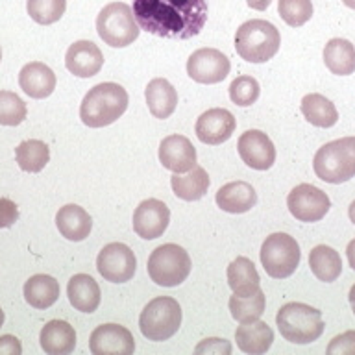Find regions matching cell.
<instances>
[{"mask_svg":"<svg viewBox=\"0 0 355 355\" xmlns=\"http://www.w3.org/2000/svg\"><path fill=\"white\" fill-rule=\"evenodd\" d=\"M209 176L205 172L204 166L194 165L193 168L185 174H172L171 185L172 191L178 198L185 200V202H196V200L204 198V194L209 189Z\"/></svg>","mask_w":355,"mask_h":355,"instance_id":"obj_26","label":"cell"},{"mask_svg":"<svg viewBox=\"0 0 355 355\" xmlns=\"http://www.w3.org/2000/svg\"><path fill=\"white\" fill-rule=\"evenodd\" d=\"M279 44V30L263 19L243 22L235 33V50L248 63H266L277 54Z\"/></svg>","mask_w":355,"mask_h":355,"instance_id":"obj_3","label":"cell"},{"mask_svg":"<svg viewBox=\"0 0 355 355\" xmlns=\"http://www.w3.org/2000/svg\"><path fill=\"white\" fill-rule=\"evenodd\" d=\"M239 155L254 171H268L276 161V146L261 130H248L239 137Z\"/></svg>","mask_w":355,"mask_h":355,"instance_id":"obj_15","label":"cell"},{"mask_svg":"<svg viewBox=\"0 0 355 355\" xmlns=\"http://www.w3.org/2000/svg\"><path fill=\"white\" fill-rule=\"evenodd\" d=\"M313 168L322 182L333 185L355 178V137H343L324 144L315 154Z\"/></svg>","mask_w":355,"mask_h":355,"instance_id":"obj_5","label":"cell"},{"mask_svg":"<svg viewBox=\"0 0 355 355\" xmlns=\"http://www.w3.org/2000/svg\"><path fill=\"white\" fill-rule=\"evenodd\" d=\"M235 128H237V121L232 115V111L224 107H213L198 116L194 132L204 144L216 146V144L226 143L235 132Z\"/></svg>","mask_w":355,"mask_h":355,"instance_id":"obj_16","label":"cell"},{"mask_svg":"<svg viewBox=\"0 0 355 355\" xmlns=\"http://www.w3.org/2000/svg\"><path fill=\"white\" fill-rule=\"evenodd\" d=\"M28 115L26 104L19 94L11 91H0V124L2 126H19Z\"/></svg>","mask_w":355,"mask_h":355,"instance_id":"obj_35","label":"cell"},{"mask_svg":"<svg viewBox=\"0 0 355 355\" xmlns=\"http://www.w3.org/2000/svg\"><path fill=\"white\" fill-rule=\"evenodd\" d=\"M348 215H349V220H352L355 224V200H354V202H352V204H349Z\"/></svg>","mask_w":355,"mask_h":355,"instance_id":"obj_45","label":"cell"},{"mask_svg":"<svg viewBox=\"0 0 355 355\" xmlns=\"http://www.w3.org/2000/svg\"><path fill=\"white\" fill-rule=\"evenodd\" d=\"M277 329L285 340L293 344H309L324 333L322 313L300 302L285 304L276 315Z\"/></svg>","mask_w":355,"mask_h":355,"instance_id":"obj_4","label":"cell"},{"mask_svg":"<svg viewBox=\"0 0 355 355\" xmlns=\"http://www.w3.org/2000/svg\"><path fill=\"white\" fill-rule=\"evenodd\" d=\"M60 282L46 274H35L24 283V300L35 309H49L60 298Z\"/></svg>","mask_w":355,"mask_h":355,"instance_id":"obj_27","label":"cell"},{"mask_svg":"<svg viewBox=\"0 0 355 355\" xmlns=\"http://www.w3.org/2000/svg\"><path fill=\"white\" fill-rule=\"evenodd\" d=\"M22 344L13 335H2L0 337V355H21Z\"/></svg>","mask_w":355,"mask_h":355,"instance_id":"obj_41","label":"cell"},{"mask_svg":"<svg viewBox=\"0 0 355 355\" xmlns=\"http://www.w3.org/2000/svg\"><path fill=\"white\" fill-rule=\"evenodd\" d=\"M324 63L333 74L349 76L355 72V46L348 39H329L324 49Z\"/></svg>","mask_w":355,"mask_h":355,"instance_id":"obj_29","label":"cell"},{"mask_svg":"<svg viewBox=\"0 0 355 355\" xmlns=\"http://www.w3.org/2000/svg\"><path fill=\"white\" fill-rule=\"evenodd\" d=\"M348 300H349V305H352V311L355 313V285H352V288H349Z\"/></svg>","mask_w":355,"mask_h":355,"instance_id":"obj_44","label":"cell"},{"mask_svg":"<svg viewBox=\"0 0 355 355\" xmlns=\"http://www.w3.org/2000/svg\"><path fill=\"white\" fill-rule=\"evenodd\" d=\"M309 266L315 277L326 283L335 282L343 272L340 255H338L337 250H333L331 246H326V244H318L311 250Z\"/></svg>","mask_w":355,"mask_h":355,"instance_id":"obj_31","label":"cell"},{"mask_svg":"<svg viewBox=\"0 0 355 355\" xmlns=\"http://www.w3.org/2000/svg\"><path fill=\"white\" fill-rule=\"evenodd\" d=\"M89 349L93 355H132L135 352V338L128 327L102 324L91 333Z\"/></svg>","mask_w":355,"mask_h":355,"instance_id":"obj_14","label":"cell"},{"mask_svg":"<svg viewBox=\"0 0 355 355\" xmlns=\"http://www.w3.org/2000/svg\"><path fill=\"white\" fill-rule=\"evenodd\" d=\"M235 340L241 352L248 355H263L274 343V331L266 322H244L235 331Z\"/></svg>","mask_w":355,"mask_h":355,"instance_id":"obj_23","label":"cell"},{"mask_svg":"<svg viewBox=\"0 0 355 355\" xmlns=\"http://www.w3.org/2000/svg\"><path fill=\"white\" fill-rule=\"evenodd\" d=\"M287 207L300 222H318L331 207L329 196L311 183H300L288 193Z\"/></svg>","mask_w":355,"mask_h":355,"instance_id":"obj_11","label":"cell"},{"mask_svg":"<svg viewBox=\"0 0 355 355\" xmlns=\"http://www.w3.org/2000/svg\"><path fill=\"white\" fill-rule=\"evenodd\" d=\"M261 277L257 268L248 257H237L227 265V285L233 294H254L261 288Z\"/></svg>","mask_w":355,"mask_h":355,"instance_id":"obj_28","label":"cell"},{"mask_svg":"<svg viewBox=\"0 0 355 355\" xmlns=\"http://www.w3.org/2000/svg\"><path fill=\"white\" fill-rule=\"evenodd\" d=\"M0 60H2V50H0Z\"/></svg>","mask_w":355,"mask_h":355,"instance_id":"obj_48","label":"cell"},{"mask_svg":"<svg viewBox=\"0 0 355 355\" xmlns=\"http://www.w3.org/2000/svg\"><path fill=\"white\" fill-rule=\"evenodd\" d=\"M261 94L259 82L254 76H239L230 85V98L235 105L246 107L257 102Z\"/></svg>","mask_w":355,"mask_h":355,"instance_id":"obj_37","label":"cell"},{"mask_svg":"<svg viewBox=\"0 0 355 355\" xmlns=\"http://www.w3.org/2000/svg\"><path fill=\"white\" fill-rule=\"evenodd\" d=\"M4 318H6V316H4V311L0 309V327H2V324H4Z\"/></svg>","mask_w":355,"mask_h":355,"instance_id":"obj_47","label":"cell"},{"mask_svg":"<svg viewBox=\"0 0 355 355\" xmlns=\"http://www.w3.org/2000/svg\"><path fill=\"white\" fill-rule=\"evenodd\" d=\"M130 96L119 83L105 82L89 89L80 104V119L89 128H104L119 121L128 110Z\"/></svg>","mask_w":355,"mask_h":355,"instance_id":"obj_2","label":"cell"},{"mask_svg":"<svg viewBox=\"0 0 355 355\" xmlns=\"http://www.w3.org/2000/svg\"><path fill=\"white\" fill-rule=\"evenodd\" d=\"M96 32L105 44L124 49L139 37V28L133 10L124 2H111L96 17Z\"/></svg>","mask_w":355,"mask_h":355,"instance_id":"obj_8","label":"cell"},{"mask_svg":"<svg viewBox=\"0 0 355 355\" xmlns=\"http://www.w3.org/2000/svg\"><path fill=\"white\" fill-rule=\"evenodd\" d=\"M39 343H41L44 354L69 355L76 348V331L69 322L50 320L41 329Z\"/></svg>","mask_w":355,"mask_h":355,"instance_id":"obj_20","label":"cell"},{"mask_svg":"<svg viewBox=\"0 0 355 355\" xmlns=\"http://www.w3.org/2000/svg\"><path fill=\"white\" fill-rule=\"evenodd\" d=\"M15 161L21 171L37 174L50 161V148L39 139H28L15 148Z\"/></svg>","mask_w":355,"mask_h":355,"instance_id":"obj_32","label":"cell"},{"mask_svg":"<svg viewBox=\"0 0 355 355\" xmlns=\"http://www.w3.org/2000/svg\"><path fill=\"white\" fill-rule=\"evenodd\" d=\"M65 67L78 78L96 76L104 67V54L93 41H76L67 50Z\"/></svg>","mask_w":355,"mask_h":355,"instance_id":"obj_17","label":"cell"},{"mask_svg":"<svg viewBox=\"0 0 355 355\" xmlns=\"http://www.w3.org/2000/svg\"><path fill=\"white\" fill-rule=\"evenodd\" d=\"M26 10L32 21L49 26L63 17L67 10V0H28Z\"/></svg>","mask_w":355,"mask_h":355,"instance_id":"obj_34","label":"cell"},{"mask_svg":"<svg viewBox=\"0 0 355 355\" xmlns=\"http://www.w3.org/2000/svg\"><path fill=\"white\" fill-rule=\"evenodd\" d=\"M144 96L155 119H168L176 111L178 91L165 78H154L144 89Z\"/></svg>","mask_w":355,"mask_h":355,"instance_id":"obj_25","label":"cell"},{"mask_svg":"<svg viewBox=\"0 0 355 355\" xmlns=\"http://www.w3.org/2000/svg\"><path fill=\"white\" fill-rule=\"evenodd\" d=\"M159 161L174 174H185L196 165V148L185 135H168L159 144Z\"/></svg>","mask_w":355,"mask_h":355,"instance_id":"obj_18","label":"cell"},{"mask_svg":"<svg viewBox=\"0 0 355 355\" xmlns=\"http://www.w3.org/2000/svg\"><path fill=\"white\" fill-rule=\"evenodd\" d=\"M19 220V207L13 200L0 198V230L11 227Z\"/></svg>","mask_w":355,"mask_h":355,"instance_id":"obj_40","label":"cell"},{"mask_svg":"<svg viewBox=\"0 0 355 355\" xmlns=\"http://www.w3.org/2000/svg\"><path fill=\"white\" fill-rule=\"evenodd\" d=\"M132 10L141 30L165 39H191L207 22V0H133Z\"/></svg>","mask_w":355,"mask_h":355,"instance_id":"obj_1","label":"cell"},{"mask_svg":"<svg viewBox=\"0 0 355 355\" xmlns=\"http://www.w3.org/2000/svg\"><path fill=\"white\" fill-rule=\"evenodd\" d=\"M261 265L274 279H285L293 276L300 265L302 254L296 239L288 233H272L261 246Z\"/></svg>","mask_w":355,"mask_h":355,"instance_id":"obj_9","label":"cell"},{"mask_svg":"<svg viewBox=\"0 0 355 355\" xmlns=\"http://www.w3.org/2000/svg\"><path fill=\"white\" fill-rule=\"evenodd\" d=\"M344 6H348V8H352V10H355V0H343Z\"/></svg>","mask_w":355,"mask_h":355,"instance_id":"obj_46","label":"cell"},{"mask_svg":"<svg viewBox=\"0 0 355 355\" xmlns=\"http://www.w3.org/2000/svg\"><path fill=\"white\" fill-rule=\"evenodd\" d=\"M277 11L283 21L288 26L300 28L305 22L311 21L313 17V2L311 0H279L277 2Z\"/></svg>","mask_w":355,"mask_h":355,"instance_id":"obj_36","label":"cell"},{"mask_svg":"<svg viewBox=\"0 0 355 355\" xmlns=\"http://www.w3.org/2000/svg\"><path fill=\"white\" fill-rule=\"evenodd\" d=\"M96 270L105 282L126 283L137 270V259L128 244L110 243L100 250L96 257Z\"/></svg>","mask_w":355,"mask_h":355,"instance_id":"obj_10","label":"cell"},{"mask_svg":"<svg viewBox=\"0 0 355 355\" xmlns=\"http://www.w3.org/2000/svg\"><path fill=\"white\" fill-rule=\"evenodd\" d=\"M300 107H302V113L307 119V122H311L316 128H331L338 121L337 107L324 94H305Z\"/></svg>","mask_w":355,"mask_h":355,"instance_id":"obj_30","label":"cell"},{"mask_svg":"<svg viewBox=\"0 0 355 355\" xmlns=\"http://www.w3.org/2000/svg\"><path fill=\"white\" fill-rule=\"evenodd\" d=\"M327 355H355V331H344L333 338Z\"/></svg>","mask_w":355,"mask_h":355,"instance_id":"obj_38","label":"cell"},{"mask_svg":"<svg viewBox=\"0 0 355 355\" xmlns=\"http://www.w3.org/2000/svg\"><path fill=\"white\" fill-rule=\"evenodd\" d=\"M232 71V63L226 54L216 49H198L187 60V74L194 82L213 85L226 80Z\"/></svg>","mask_w":355,"mask_h":355,"instance_id":"obj_12","label":"cell"},{"mask_svg":"<svg viewBox=\"0 0 355 355\" xmlns=\"http://www.w3.org/2000/svg\"><path fill=\"white\" fill-rule=\"evenodd\" d=\"M265 305L266 296L261 288L254 294H243V296L233 294L230 298V311H232V316L239 324L259 320L263 313H265Z\"/></svg>","mask_w":355,"mask_h":355,"instance_id":"obj_33","label":"cell"},{"mask_svg":"<svg viewBox=\"0 0 355 355\" xmlns=\"http://www.w3.org/2000/svg\"><path fill=\"white\" fill-rule=\"evenodd\" d=\"M196 355H230L232 354V344L226 338H205L194 348Z\"/></svg>","mask_w":355,"mask_h":355,"instance_id":"obj_39","label":"cell"},{"mask_svg":"<svg viewBox=\"0 0 355 355\" xmlns=\"http://www.w3.org/2000/svg\"><path fill=\"white\" fill-rule=\"evenodd\" d=\"M193 263L182 246L174 243L163 244L150 254L146 270L150 279L161 287H178L191 274Z\"/></svg>","mask_w":355,"mask_h":355,"instance_id":"obj_7","label":"cell"},{"mask_svg":"<svg viewBox=\"0 0 355 355\" xmlns=\"http://www.w3.org/2000/svg\"><path fill=\"white\" fill-rule=\"evenodd\" d=\"M171 222V209L157 198L143 200L133 211V232L141 239L154 241L166 232Z\"/></svg>","mask_w":355,"mask_h":355,"instance_id":"obj_13","label":"cell"},{"mask_svg":"<svg viewBox=\"0 0 355 355\" xmlns=\"http://www.w3.org/2000/svg\"><path fill=\"white\" fill-rule=\"evenodd\" d=\"M67 296H69V302L74 309L89 313V315L98 309L100 300H102L98 283L94 282L89 274L72 276L69 285H67Z\"/></svg>","mask_w":355,"mask_h":355,"instance_id":"obj_24","label":"cell"},{"mask_svg":"<svg viewBox=\"0 0 355 355\" xmlns=\"http://www.w3.org/2000/svg\"><path fill=\"white\" fill-rule=\"evenodd\" d=\"M180 326H182V307L178 300L171 296H159L148 302L139 316L141 333L154 343H163L172 338Z\"/></svg>","mask_w":355,"mask_h":355,"instance_id":"obj_6","label":"cell"},{"mask_svg":"<svg viewBox=\"0 0 355 355\" xmlns=\"http://www.w3.org/2000/svg\"><path fill=\"white\" fill-rule=\"evenodd\" d=\"M216 205L226 213H233V215H241L246 213L257 204V193L255 189L246 182H230L226 185H222L216 193Z\"/></svg>","mask_w":355,"mask_h":355,"instance_id":"obj_22","label":"cell"},{"mask_svg":"<svg viewBox=\"0 0 355 355\" xmlns=\"http://www.w3.org/2000/svg\"><path fill=\"white\" fill-rule=\"evenodd\" d=\"M19 85L30 98L43 100L54 93L55 74L49 65L41 61H32L19 72Z\"/></svg>","mask_w":355,"mask_h":355,"instance_id":"obj_19","label":"cell"},{"mask_svg":"<svg viewBox=\"0 0 355 355\" xmlns=\"http://www.w3.org/2000/svg\"><path fill=\"white\" fill-rule=\"evenodd\" d=\"M55 226L67 241L80 243L83 239H87L93 230V218L80 205L67 204L55 213Z\"/></svg>","mask_w":355,"mask_h":355,"instance_id":"obj_21","label":"cell"},{"mask_svg":"<svg viewBox=\"0 0 355 355\" xmlns=\"http://www.w3.org/2000/svg\"><path fill=\"white\" fill-rule=\"evenodd\" d=\"M346 255H348L349 266H352V268L355 270V239L348 243V248H346Z\"/></svg>","mask_w":355,"mask_h":355,"instance_id":"obj_43","label":"cell"},{"mask_svg":"<svg viewBox=\"0 0 355 355\" xmlns=\"http://www.w3.org/2000/svg\"><path fill=\"white\" fill-rule=\"evenodd\" d=\"M272 0H246V4L255 11H265L270 6Z\"/></svg>","mask_w":355,"mask_h":355,"instance_id":"obj_42","label":"cell"}]
</instances>
